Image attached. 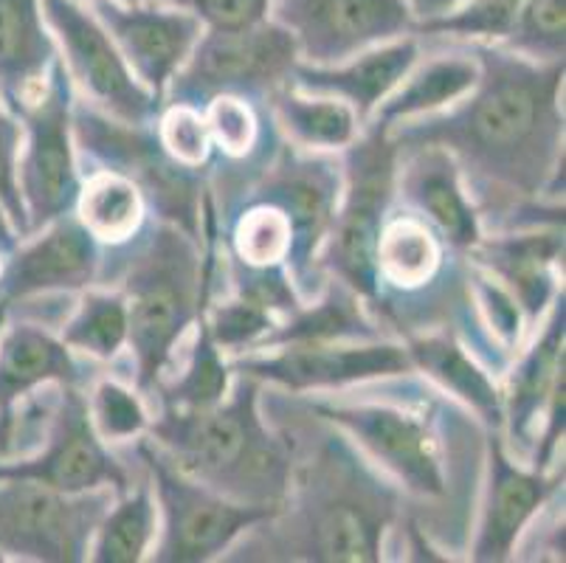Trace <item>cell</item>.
<instances>
[{"instance_id":"obj_18","label":"cell","mask_w":566,"mask_h":563,"mask_svg":"<svg viewBox=\"0 0 566 563\" xmlns=\"http://www.w3.org/2000/svg\"><path fill=\"white\" fill-rule=\"evenodd\" d=\"M485 465V499L468 557L476 563H502L511 561L535 515L564 488V471L549 477L547 471L516 465L504 448L502 431H488Z\"/></svg>"},{"instance_id":"obj_21","label":"cell","mask_w":566,"mask_h":563,"mask_svg":"<svg viewBox=\"0 0 566 563\" xmlns=\"http://www.w3.org/2000/svg\"><path fill=\"white\" fill-rule=\"evenodd\" d=\"M87 372L43 322H14L0 330V457L12 451L14 406L43 384L85 386Z\"/></svg>"},{"instance_id":"obj_4","label":"cell","mask_w":566,"mask_h":563,"mask_svg":"<svg viewBox=\"0 0 566 563\" xmlns=\"http://www.w3.org/2000/svg\"><path fill=\"white\" fill-rule=\"evenodd\" d=\"M262 384L237 375L229 395L209 409L161 406L147 434L184 473L243 504H285L296 448L260 411Z\"/></svg>"},{"instance_id":"obj_6","label":"cell","mask_w":566,"mask_h":563,"mask_svg":"<svg viewBox=\"0 0 566 563\" xmlns=\"http://www.w3.org/2000/svg\"><path fill=\"white\" fill-rule=\"evenodd\" d=\"M74 147L96 169L125 175L136 184L156 220L187 231L200 242L209 167H187L161 147L153 124H127L107 116L87 100L71 105Z\"/></svg>"},{"instance_id":"obj_37","label":"cell","mask_w":566,"mask_h":563,"mask_svg":"<svg viewBox=\"0 0 566 563\" xmlns=\"http://www.w3.org/2000/svg\"><path fill=\"white\" fill-rule=\"evenodd\" d=\"M203 316L220 353L231 355L251 353L276 327V322H280L274 313H268L265 307H260V304L249 302L243 296H234V293L226 302L220 299L218 304H206Z\"/></svg>"},{"instance_id":"obj_20","label":"cell","mask_w":566,"mask_h":563,"mask_svg":"<svg viewBox=\"0 0 566 563\" xmlns=\"http://www.w3.org/2000/svg\"><path fill=\"white\" fill-rule=\"evenodd\" d=\"M468 257L516 299L527 333L533 335L560 293L555 268L564 260V226H533L482 237Z\"/></svg>"},{"instance_id":"obj_42","label":"cell","mask_w":566,"mask_h":563,"mask_svg":"<svg viewBox=\"0 0 566 563\" xmlns=\"http://www.w3.org/2000/svg\"><path fill=\"white\" fill-rule=\"evenodd\" d=\"M403 3L409 7L415 23H423V20H434L442 18V14H449L451 9L460 7L462 0H403Z\"/></svg>"},{"instance_id":"obj_26","label":"cell","mask_w":566,"mask_h":563,"mask_svg":"<svg viewBox=\"0 0 566 563\" xmlns=\"http://www.w3.org/2000/svg\"><path fill=\"white\" fill-rule=\"evenodd\" d=\"M449 246L415 211L389 209L380 229L375 265H378L380 296L384 293H420L431 288L446 271ZM380 302V299H378ZM378 310V307H375Z\"/></svg>"},{"instance_id":"obj_17","label":"cell","mask_w":566,"mask_h":563,"mask_svg":"<svg viewBox=\"0 0 566 563\" xmlns=\"http://www.w3.org/2000/svg\"><path fill=\"white\" fill-rule=\"evenodd\" d=\"M102 268L105 246L80 223L74 211H69L3 260L0 299L14 304L51 293L87 291L102 285Z\"/></svg>"},{"instance_id":"obj_35","label":"cell","mask_w":566,"mask_h":563,"mask_svg":"<svg viewBox=\"0 0 566 563\" xmlns=\"http://www.w3.org/2000/svg\"><path fill=\"white\" fill-rule=\"evenodd\" d=\"M522 0H462L434 20L415 23L417 38H451L473 43H504L513 31Z\"/></svg>"},{"instance_id":"obj_13","label":"cell","mask_w":566,"mask_h":563,"mask_svg":"<svg viewBox=\"0 0 566 563\" xmlns=\"http://www.w3.org/2000/svg\"><path fill=\"white\" fill-rule=\"evenodd\" d=\"M231 372L249 375L260 384H276L287 395L318 389H347L373 380L411 375L406 344L398 341H322V344H285L256 350L229 361Z\"/></svg>"},{"instance_id":"obj_12","label":"cell","mask_w":566,"mask_h":563,"mask_svg":"<svg viewBox=\"0 0 566 563\" xmlns=\"http://www.w3.org/2000/svg\"><path fill=\"white\" fill-rule=\"evenodd\" d=\"M45 25L54 31L60 60L71 82L85 91L91 105L127 124H153L161 105L136 80L125 56L99 23L91 7L80 0H40Z\"/></svg>"},{"instance_id":"obj_19","label":"cell","mask_w":566,"mask_h":563,"mask_svg":"<svg viewBox=\"0 0 566 563\" xmlns=\"http://www.w3.org/2000/svg\"><path fill=\"white\" fill-rule=\"evenodd\" d=\"M395 195H400L406 209L423 217L457 254H468L482 240L480 209L462 184L457 161L442 147L423 144L398 149Z\"/></svg>"},{"instance_id":"obj_29","label":"cell","mask_w":566,"mask_h":563,"mask_svg":"<svg viewBox=\"0 0 566 563\" xmlns=\"http://www.w3.org/2000/svg\"><path fill=\"white\" fill-rule=\"evenodd\" d=\"M268 116L293 147L338 153L358 138V116L336 96H311L287 82L265 100Z\"/></svg>"},{"instance_id":"obj_45","label":"cell","mask_w":566,"mask_h":563,"mask_svg":"<svg viewBox=\"0 0 566 563\" xmlns=\"http://www.w3.org/2000/svg\"><path fill=\"white\" fill-rule=\"evenodd\" d=\"M80 3H82V0H80ZM87 3H91V0H87ZM122 3H136V0H122Z\"/></svg>"},{"instance_id":"obj_9","label":"cell","mask_w":566,"mask_h":563,"mask_svg":"<svg viewBox=\"0 0 566 563\" xmlns=\"http://www.w3.org/2000/svg\"><path fill=\"white\" fill-rule=\"evenodd\" d=\"M296 62V40L271 18L249 29H206L181 71L169 80L164 105L203 111L206 102L223 93L265 102L276 87L291 82Z\"/></svg>"},{"instance_id":"obj_14","label":"cell","mask_w":566,"mask_h":563,"mask_svg":"<svg viewBox=\"0 0 566 563\" xmlns=\"http://www.w3.org/2000/svg\"><path fill=\"white\" fill-rule=\"evenodd\" d=\"M45 451L32 459L0 462V479H32L65 496L113 490L116 499L133 488L130 468L96 434L80 386H60Z\"/></svg>"},{"instance_id":"obj_36","label":"cell","mask_w":566,"mask_h":563,"mask_svg":"<svg viewBox=\"0 0 566 563\" xmlns=\"http://www.w3.org/2000/svg\"><path fill=\"white\" fill-rule=\"evenodd\" d=\"M504 49L533 62H560L566 54V0H522Z\"/></svg>"},{"instance_id":"obj_16","label":"cell","mask_w":566,"mask_h":563,"mask_svg":"<svg viewBox=\"0 0 566 563\" xmlns=\"http://www.w3.org/2000/svg\"><path fill=\"white\" fill-rule=\"evenodd\" d=\"M87 7L105 25L136 80L164 107L169 80L181 71L187 56L192 54L195 43L206 31L203 23L195 14L158 3V0H150V3H144V0H136V3L91 0Z\"/></svg>"},{"instance_id":"obj_33","label":"cell","mask_w":566,"mask_h":563,"mask_svg":"<svg viewBox=\"0 0 566 563\" xmlns=\"http://www.w3.org/2000/svg\"><path fill=\"white\" fill-rule=\"evenodd\" d=\"M198 335L189 350V358L184 372L172 380L158 384V400L161 406H175V409H209L214 403L223 400L231 389V366L212 341L209 324H206L203 310H200Z\"/></svg>"},{"instance_id":"obj_7","label":"cell","mask_w":566,"mask_h":563,"mask_svg":"<svg viewBox=\"0 0 566 563\" xmlns=\"http://www.w3.org/2000/svg\"><path fill=\"white\" fill-rule=\"evenodd\" d=\"M369 122L373 124H364V136L342 149L344 189L331 234L318 254V268L347 285L355 296H361L367 307H378L375 248L395 200L398 147L389 142L386 124L375 118Z\"/></svg>"},{"instance_id":"obj_38","label":"cell","mask_w":566,"mask_h":563,"mask_svg":"<svg viewBox=\"0 0 566 563\" xmlns=\"http://www.w3.org/2000/svg\"><path fill=\"white\" fill-rule=\"evenodd\" d=\"M91 420H94L96 434L105 442H130L138 440L142 434L150 428V415L144 409L138 389L133 392L130 386L118 384V380L105 378L94 386L91 400Z\"/></svg>"},{"instance_id":"obj_8","label":"cell","mask_w":566,"mask_h":563,"mask_svg":"<svg viewBox=\"0 0 566 563\" xmlns=\"http://www.w3.org/2000/svg\"><path fill=\"white\" fill-rule=\"evenodd\" d=\"M136 459L150 477L164 515L153 561L206 563L229 552L251 526L280 513L274 504H243L184 473L153 440L136 442Z\"/></svg>"},{"instance_id":"obj_30","label":"cell","mask_w":566,"mask_h":563,"mask_svg":"<svg viewBox=\"0 0 566 563\" xmlns=\"http://www.w3.org/2000/svg\"><path fill=\"white\" fill-rule=\"evenodd\" d=\"M74 215L102 246H125L142 231L147 204L133 180L125 175L94 169L82 180Z\"/></svg>"},{"instance_id":"obj_41","label":"cell","mask_w":566,"mask_h":563,"mask_svg":"<svg viewBox=\"0 0 566 563\" xmlns=\"http://www.w3.org/2000/svg\"><path fill=\"white\" fill-rule=\"evenodd\" d=\"M167 7L195 14L209 31L249 29L271 18L274 0H158Z\"/></svg>"},{"instance_id":"obj_5","label":"cell","mask_w":566,"mask_h":563,"mask_svg":"<svg viewBox=\"0 0 566 563\" xmlns=\"http://www.w3.org/2000/svg\"><path fill=\"white\" fill-rule=\"evenodd\" d=\"M118 291L127 299L130 335L127 350L136 366V389L150 395L167 375L175 350L195 327L200 310L212 302L223 265L220 240L203 237V246L164 220L142 226L125 246H113Z\"/></svg>"},{"instance_id":"obj_10","label":"cell","mask_w":566,"mask_h":563,"mask_svg":"<svg viewBox=\"0 0 566 563\" xmlns=\"http://www.w3.org/2000/svg\"><path fill=\"white\" fill-rule=\"evenodd\" d=\"M71 105L74 82L63 60H56L45 91L18 113L25 136V149L18 161V189L32 234L74 211L80 198L82 175L71 133Z\"/></svg>"},{"instance_id":"obj_39","label":"cell","mask_w":566,"mask_h":563,"mask_svg":"<svg viewBox=\"0 0 566 563\" xmlns=\"http://www.w3.org/2000/svg\"><path fill=\"white\" fill-rule=\"evenodd\" d=\"M153 124H156L158 142L175 161L187 167H209L212 138H209L203 111L192 105H164Z\"/></svg>"},{"instance_id":"obj_34","label":"cell","mask_w":566,"mask_h":563,"mask_svg":"<svg viewBox=\"0 0 566 563\" xmlns=\"http://www.w3.org/2000/svg\"><path fill=\"white\" fill-rule=\"evenodd\" d=\"M203 118L212 138V155L226 161H243L276 142V127L268 116L265 102L223 93L206 102Z\"/></svg>"},{"instance_id":"obj_32","label":"cell","mask_w":566,"mask_h":563,"mask_svg":"<svg viewBox=\"0 0 566 563\" xmlns=\"http://www.w3.org/2000/svg\"><path fill=\"white\" fill-rule=\"evenodd\" d=\"M127 335H130V313H127L125 293L91 291V288L60 330L65 347L96 361H116L122 350H127Z\"/></svg>"},{"instance_id":"obj_24","label":"cell","mask_w":566,"mask_h":563,"mask_svg":"<svg viewBox=\"0 0 566 563\" xmlns=\"http://www.w3.org/2000/svg\"><path fill=\"white\" fill-rule=\"evenodd\" d=\"M406 353L415 372H423L426 380H431L442 395H451V400L465 406L485 431H502V389L491 378L488 366L468 353L454 330L446 327L423 335L409 333Z\"/></svg>"},{"instance_id":"obj_3","label":"cell","mask_w":566,"mask_h":563,"mask_svg":"<svg viewBox=\"0 0 566 563\" xmlns=\"http://www.w3.org/2000/svg\"><path fill=\"white\" fill-rule=\"evenodd\" d=\"M361 384L358 397H300L311 415L336 426L358 451L403 493L406 502L426 504L460 546L471 519L480 473L482 423L437 389H417L409 375Z\"/></svg>"},{"instance_id":"obj_31","label":"cell","mask_w":566,"mask_h":563,"mask_svg":"<svg viewBox=\"0 0 566 563\" xmlns=\"http://www.w3.org/2000/svg\"><path fill=\"white\" fill-rule=\"evenodd\" d=\"M138 465V459H136ZM142 468V465H138ZM158 504L153 496V484L142 468L138 482L118 499L116 508H107L96 526L91 561L96 563H138L150 552L156 541Z\"/></svg>"},{"instance_id":"obj_28","label":"cell","mask_w":566,"mask_h":563,"mask_svg":"<svg viewBox=\"0 0 566 563\" xmlns=\"http://www.w3.org/2000/svg\"><path fill=\"white\" fill-rule=\"evenodd\" d=\"M476 82H480V62L471 54V49L454 51V54L446 51L426 62L417 60L403 82L375 107L373 118L392 127L406 118L440 113L442 107H451L462 96H468Z\"/></svg>"},{"instance_id":"obj_1","label":"cell","mask_w":566,"mask_h":563,"mask_svg":"<svg viewBox=\"0 0 566 563\" xmlns=\"http://www.w3.org/2000/svg\"><path fill=\"white\" fill-rule=\"evenodd\" d=\"M471 54L476 87L446 113L392 124L389 142L442 147L499 229H530L564 180V60L533 62L496 43H473Z\"/></svg>"},{"instance_id":"obj_15","label":"cell","mask_w":566,"mask_h":563,"mask_svg":"<svg viewBox=\"0 0 566 563\" xmlns=\"http://www.w3.org/2000/svg\"><path fill=\"white\" fill-rule=\"evenodd\" d=\"M271 20L291 31L300 62L322 69L415 34V18L403 0H274Z\"/></svg>"},{"instance_id":"obj_25","label":"cell","mask_w":566,"mask_h":563,"mask_svg":"<svg viewBox=\"0 0 566 563\" xmlns=\"http://www.w3.org/2000/svg\"><path fill=\"white\" fill-rule=\"evenodd\" d=\"M60 60L40 0H0V100L18 116L45 91Z\"/></svg>"},{"instance_id":"obj_23","label":"cell","mask_w":566,"mask_h":563,"mask_svg":"<svg viewBox=\"0 0 566 563\" xmlns=\"http://www.w3.org/2000/svg\"><path fill=\"white\" fill-rule=\"evenodd\" d=\"M566 302L564 291L555 296L553 307L547 313L542 335L530 344L527 350H518L516 364L507 372V386L502 389V409L507 437L516 446L518 453L530 457L542 428L544 409L553 395L555 384L566 369Z\"/></svg>"},{"instance_id":"obj_44","label":"cell","mask_w":566,"mask_h":563,"mask_svg":"<svg viewBox=\"0 0 566 563\" xmlns=\"http://www.w3.org/2000/svg\"><path fill=\"white\" fill-rule=\"evenodd\" d=\"M9 313H12V304L0 299V330H3V324L9 322Z\"/></svg>"},{"instance_id":"obj_11","label":"cell","mask_w":566,"mask_h":563,"mask_svg":"<svg viewBox=\"0 0 566 563\" xmlns=\"http://www.w3.org/2000/svg\"><path fill=\"white\" fill-rule=\"evenodd\" d=\"M107 508V488L65 496L32 479H0V557L85 561Z\"/></svg>"},{"instance_id":"obj_2","label":"cell","mask_w":566,"mask_h":563,"mask_svg":"<svg viewBox=\"0 0 566 563\" xmlns=\"http://www.w3.org/2000/svg\"><path fill=\"white\" fill-rule=\"evenodd\" d=\"M293 437L296 465L280 513L251 526L229 561H384V541L406 504L403 493L344 437L300 400L276 409Z\"/></svg>"},{"instance_id":"obj_43","label":"cell","mask_w":566,"mask_h":563,"mask_svg":"<svg viewBox=\"0 0 566 563\" xmlns=\"http://www.w3.org/2000/svg\"><path fill=\"white\" fill-rule=\"evenodd\" d=\"M23 242V237H20V231L14 229L12 217H9V211L0 206V260H7V257L14 254V248Z\"/></svg>"},{"instance_id":"obj_27","label":"cell","mask_w":566,"mask_h":563,"mask_svg":"<svg viewBox=\"0 0 566 563\" xmlns=\"http://www.w3.org/2000/svg\"><path fill=\"white\" fill-rule=\"evenodd\" d=\"M389 338L380 322L369 319L361 296H355L338 279L327 277L316 299L302 302L300 307L287 313L285 322L256 344V350H274L285 344H322V341H378Z\"/></svg>"},{"instance_id":"obj_22","label":"cell","mask_w":566,"mask_h":563,"mask_svg":"<svg viewBox=\"0 0 566 563\" xmlns=\"http://www.w3.org/2000/svg\"><path fill=\"white\" fill-rule=\"evenodd\" d=\"M417 60H420V40L417 34H403L349 56L342 65L322 69V65L296 62L291 85L311 96H336L347 102L364 127L373 118L375 107L415 69Z\"/></svg>"},{"instance_id":"obj_40","label":"cell","mask_w":566,"mask_h":563,"mask_svg":"<svg viewBox=\"0 0 566 563\" xmlns=\"http://www.w3.org/2000/svg\"><path fill=\"white\" fill-rule=\"evenodd\" d=\"M20 144H23V124L12 111L0 105V206L9 211L14 229L25 240V237H32V231H29V217H25L23 198L18 189Z\"/></svg>"}]
</instances>
